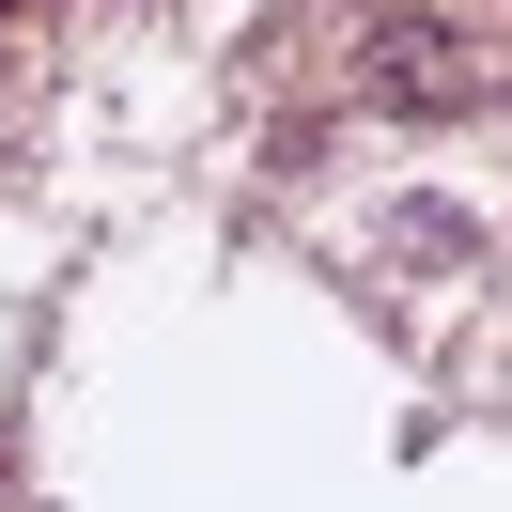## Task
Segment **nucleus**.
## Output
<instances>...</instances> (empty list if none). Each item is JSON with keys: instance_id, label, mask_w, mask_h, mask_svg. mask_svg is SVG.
<instances>
[{"instance_id": "obj_1", "label": "nucleus", "mask_w": 512, "mask_h": 512, "mask_svg": "<svg viewBox=\"0 0 512 512\" xmlns=\"http://www.w3.org/2000/svg\"><path fill=\"white\" fill-rule=\"evenodd\" d=\"M357 94L373 109H481V63H450L435 16H373V47H357Z\"/></svg>"}]
</instances>
